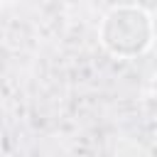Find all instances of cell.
Segmentation results:
<instances>
[{"label": "cell", "instance_id": "1", "mask_svg": "<svg viewBox=\"0 0 157 157\" xmlns=\"http://www.w3.org/2000/svg\"><path fill=\"white\" fill-rule=\"evenodd\" d=\"M101 37L108 52L118 56H132L152 44L150 15L140 7H115L105 15Z\"/></svg>", "mask_w": 157, "mask_h": 157}]
</instances>
